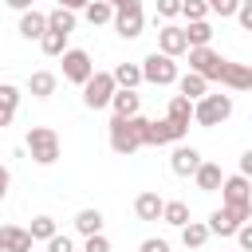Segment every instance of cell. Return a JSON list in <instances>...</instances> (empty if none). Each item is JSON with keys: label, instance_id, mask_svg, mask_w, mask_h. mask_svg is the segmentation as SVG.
<instances>
[{"label": "cell", "instance_id": "cell-1", "mask_svg": "<svg viewBox=\"0 0 252 252\" xmlns=\"http://www.w3.org/2000/svg\"><path fill=\"white\" fill-rule=\"evenodd\" d=\"M220 205H224L240 224L252 220V185H248L244 173H232V177L220 181Z\"/></svg>", "mask_w": 252, "mask_h": 252}, {"label": "cell", "instance_id": "cell-2", "mask_svg": "<svg viewBox=\"0 0 252 252\" xmlns=\"http://www.w3.org/2000/svg\"><path fill=\"white\" fill-rule=\"evenodd\" d=\"M142 126H146V118L142 114H134V118H110V150L114 154H122V158H130L134 150H142Z\"/></svg>", "mask_w": 252, "mask_h": 252}, {"label": "cell", "instance_id": "cell-3", "mask_svg": "<svg viewBox=\"0 0 252 252\" xmlns=\"http://www.w3.org/2000/svg\"><path fill=\"white\" fill-rule=\"evenodd\" d=\"M28 154H32L35 165H55L59 154H63L59 134H55L51 126H32V130H28Z\"/></svg>", "mask_w": 252, "mask_h": 252}, {"label": "cell", "instance_id": "cell-4", "mask_svg": "<svg viewBox=\"0 0 252 252\" xmlns=\"http://www.w3.org/2000/svg\"><path fill=\"white\" fill-rule=\"evenodd\" d=\"M110 8H114V16H110L114 32H118L122 39H138V35H142V28H146V12H142V0H114Z\"/></svg>", "mask_w": 252, "mask_h": 252}, {"label": "cell", "instance_id": "cell-5", "mask_svg": "<svg viewBox=\"0 0 252 252\" xmlns=\"http://www.w3.org/2000/svg\"><path fill=\"white\" fill-rule=\"evenodd\" d=\"M232 114V94H201L193 102V122L197 126H220Z\"/></svg>", "mask_w": 252, "mask_h": 252}, {"label": "cell", "instance_id": "cell-6", "mask_svg": "<svg viewBox=\"0 0 252 252\" xmlns=\"http://www.w3.org/2000/svg\"><path fill=\"white\" fill-rule=\"evenodd\" d=\"M138 71H142V83H154V87L177 83V63H173L169 55H161V51H150V55L138 63Z\"/></svg>", "mask_w": 252, "mask_h": 252}, {"label": "cell", "instance_id": "cell-7", "mask_svg": "<svg viewBox=\"0 0 252 252\" xmlns=\"http://www.w3.org/2000/svg\"><path fill=\"white\" fill-rule=\"evenodd\" d=\"M185 55H189V71H193V75H201L205 83H217V79H220L224 55H217L209 43H205V47H185Z\"/></svg>", "mask_w": 252, "mask_h": 252}, {"label": "cell", "instance_id": "cell-8", "mask_svg": "<svg viewBox=\"0 0 252 252\" xmlns=\"http://www.w3.org/2000/svg\"><path fill=\"white\" fill-rule=\"evenodd\" d=\"M114 91H118V87H114L110 71H91V79L83 83V106H87V110H102Z\"/></svg>", "mask_w": 252, "mask_h": 252}, {"label": "cell", "instance_id": "cell-9", "mask_svg": "<svg viewBox=\"0 0 252 252\" xmlns=\"http://www.w3.org/2000/svg\"><path fill=\"white\" fill-rule=\"evenodd\" d=\"M91 71H94L91 51H83V47H67V51H63V79H67V83L83 87V83L91 79Z\"/></svg>", "mask_w": 252, "mask_h": 252}, {"label": "cell", "instance_id": "cell-10", "mask_svg": "<svg viewBox=\"0 0 252 252\" xmlns=\"http://www.w3.org/2000/svg\"><path fill=\"white\" fill-rule=\"evenodd\" d=\"M217 83H224L228 91H248V87H252V67H248V63H232V59H224Z\"/></svg>", "mask_w": 252, "mask_h": 252}, {"label": "cell", "instance_id": "cell-11", "mask_svg": "<svg viewBox=\"0 0 252 252\" xmlns=\"http://www.w3.org/2000/svg\"><path fill=\"white\" fill-rule=\"evenodd\" d=\"M185 32L177 28V24H165L161 32H158V51L161 55H169V59H177V55H185Z\"/></svg>", "mask_w": 252, "mask_h": 252}, {"label": "cell", "instance_id": "cell-12", "mask_svg": "<svg viewBox=\"0 0 252 252\" xmlns=\"http://www.w3.org/2000/svg\"><path fill=\"white\" fill-rule=\"evenodd\" d=\"M32 236L20 224H0V252H32Z\"/></svg>", "mask_w": 252, "mask_h": 252}, {"label": "cell", "instance_id": "cell-13", "mask_svg": "<svg viewBox=\"0 0 252 252\" xmlns=\"http://www.w3.org/2000/svg\"><path fill=\"white\" fill-rule=\"evenodd\" d=\"M197 165H201V150H197V146H177L173 158H169V169H173L177 177H193Z\"/></svg>", "mask_w": 252, "mask_h": 252}, {"label": "cell", "instance_id": "cell-14", "mask_svg": "<svg viewBox=\"0 0 252 252\" xmlns=\"http://www.w3.org/2000/svg\"><path fill=\"white\" fill-rule=\"evenodd\" d=\"M106 106H110L118 118H134V114L142 110V94H138V91H122V87H118V91L110 94V102H106Z\"/></svg>", "mask_w": 252, "mask_h": 252}, {"label": "cell", "instance_id": "cell-15", "mask_svg": "<svg viewBox=\"0 0 252 252\" xmlns=\"http://www.w3.org/2000/svg\"><path fill=\"white\" fill-rule=\"evenodd\" d=\"M165 118H169L177 130H185V134H189V122H193V102H189L185 94H173V98H169V106H165Z\"/></svg>", "mask_w": 252, "mask_h": 252}, {"label": "cell", "instance_id": "cell-16", "mask_svg": "<svg viewBox=\"0 0 252 252\" xmlns=\"http://www.w3.org/2000/svg\"><path fill=\"white\" fill-rule=\"evenodd\" d=\"M193 181H197V189H201V193H217V189H220V181H224V173H220V165H217V161H201V165L193 169Z\"/></svg>", "mask_w": 252, "mask_h": 252}, {"label": "cell", "instance_id": "cell-17", "mask_svg": "<svg viewBox=\"0 0 252 252\" xmlns=\"http://www.w3.org/2000/svg\"><path fill=\"white\" fill-rule=\"evenodd\" d=\"M161 205H165V201H161L154 189H146V193L134 197V217H138V220H161Z\"/></svg>", "mask_w": 252, "mask_h": 252}, {"label": "cell", "instance_id": "cell-18", "mask_svg": "<svg viewBox=\"0 0 252 252\" xmlns=\"http://www.w3.org/2000/svg\"><path fill=\"white\" fill-rule=\"evenodd\" d=\"M55 87H59V79H55L51 71H32V75H28V94H32V98H51Z\"/></svg>", "mask_w": 252, "mask_h": 252}, {"label": "cell", "instance_id": "cell-19", "mask_svg": "<svg viewBox=\"0 0 252 252\" xmlns=\"http://www.w3.org/2000/svg\"><path fill=\"white\" fill-rule=\"evenodd\" d=\"M16 106H20V87H12V83H0V130H4V126H12V118H16Z\"/></svg>", "mask_w": 252, "mask_h": 252}, {"label": "cell", "instance_id": "cell-20", "mask_svg": "<svg viewBox=\"0 0 252 252\" xmlns=\"http://www.w3.org/2000/svg\"><path fill=\"white\" fill-rule=\"evenodd\" d=\"M43 32H47V16H43V12H35V8L20 12V35H24V39H39Z\"/></svg>", "mask_w": 252, "mask_h": 252}, {"label": "cell", "instance_id": "cell-21", "mask_svg": "<svg viewBox=\"0 0 252 252\" xmlns=\"http://www.w3.org/2000/svg\"><path fill=\"white\" fill-rule=\"evenodd\" d=\"M236 224H240V220L220 205L217 213H209V224H205V228H209V236H232V232H236Z\"/></svg>", "mask_w": 252, "mask_h": 252}, {"label": "cell", "instance_id": "cell-22", "mask_svg": "<svg viewBox=\"0 0 252 252\" xmlns=\"http://www.w3.org/2000/svg\"><path fill=\"white\" fill-rule=\"evenodd\" d=\"M181 32H185V43L189 47H205L213 39V24L209 20H189V28H181Z\"/></svg>", "mask_w": 252, "mask_h": 252}, {"label": "cell", "instance_id": "cell-23", "mask_svg": "<svg viewBox=\"0 0 252 252\" xmlns=\"http://www.w3.org/2000/svg\"><path fill=\"white\" fill-rule=\"evenodd\" d=\"M110 79H114V87H122V91H134V87L142 83V71H138V63H118V67L110 71Z\"/></svg>", "mask_w": 252, "mask_h": 252}, {"label": "cell", "instance_id": "cell-24", "mask_svg": "<svg viewBox=\"0 0 252 252\" xmlns=\"http://www.w3.org/2000/svg\"><path fill=\"white\" fill-rule=\"evenodd\" d=\"M177 91H181L189 102H197L201 94H209V83H205L201 75H193V71H189V75H177Z\"/></svg>", "mask_w": 252, "mask_h": 252}, {"label": "cell", "instance_id": "cell-25", "mask_svg": "<svg viewBox=\"0 0 252 252\" xmlns=\"http://www.w3.org/2000/svg\"><path fill=\"white\" fill-rule=\"evenodd\" d=\"M83 16H87V24H91V28H98V24H110V16H114V8H110L106 0H87V8H83Z\"/></svg>", "mask_w": 252, "mask_h": 252}, {"label": "cell", "instance_id": "cell-26", "mask_svg": "<svg viewBox=\"0 0 252 252\" xmlns=\"http://www.w3.org/2000/svg\"><path fill=\"white\" fill-rule=\"evenodd\" d=\"M43 16H47V28H51V32H67V35L75 32V12H67V8H59V4H55V8H51V12H43Z\"/></svg>", "mask_w": 252, "mask_h": 252}, {"label": "cell", "instance_id": "cell-27", "mask_svg": "<svg viewBox=\"0 0 252 252\" xmlns=\"http://www.w3.org/2000/svg\"><path fill=\"white\" fill-rule=\"evenodd\" d=\"M75 228H79L83 236L102 232V213H98V209H79V213H75Z\"/></svg>", "mask_w": 252, "mask_h": 252}, {"label": "cell", "instance_id": "cell-28", "mask_svg": "<svg viewBox=\"0 0 252 252\" xmlns=\"http://www.w3.org/2000/svg\"><path fill=\"white\" fill-rule=\"evenodd\" d=\"M205 240H209V228H205L201 220H185V224H181V244H185V248H201Z\"/></svg>", "mask_w": 252, "mask_h": 252}, {"label": "cell", "instance_id": "cell-29", "mask_svg": "<svg viewBox=\"0 0 252 252\" xmlns=\"http://www.w3.org/2000/svg\"><path fill=\"white\" fill-rule=\"evenodd\" d=\"M161 220L173 224V228H181V224L189 220V205H185V201H165V205H161Z\"/></svg>", "mask_w": 252, "mask_h": 252}, {"label": "cell", "instance_id": "cell-30", "mask_svg": "<svg viewBox=\"0 0 252 252\" xmlns=\"http://www.w3.org/2000/svg\"><path fill=\"white\" fill-rule=\"evenodd\" d=\"M39 47H43V55H63L67 51V32H43L39 35Z\"/></svg>", "mask_w": 252, "mask_h": 252}, {"label": "cell", "instance_id": "cell-31", "mask_svg": "<svg viewBox=\"0 0 252 252\" xmlns=\"http://www.w3.org/2000/svg\"><path fill=\"white\" fill-rule=\"evenodd\" d=\"M55 232H59V228H55V217H47V213H43V217H35V220H32V228H28V236H32V240H47V236H55Z\"/></svg>", "mask_w": 252, "mask_h": 252}, {"label": "cell", "instance_id": "cell-32", "mask_svg": "<svg viewBox=\"0 0 252 252\" xmlns=\"http://www.w3.org/2000/svg\"><path fill=\"white\" fill-rule=\"evenodd\" d=\"M177 16H185V20H205L209 8H205V0H181V12H177Z\"/></svg>", "mask_w": 252, "mask_h": 252}, {"label": "cell", "instance_id": "cell-33", "mask_svg": "<svg viewBox=\"0 0 252 252\" xmlns=\"http://www.w3.org/2000/svg\"><path fill=\"white\" fill-rule=\"evenodd\" d=\"M236 244H240V252H252V220H244V224H236Z\"/></svg>", "mask_w": 252, "mask_h": 252}, {"label": "cell", "instance_id": "cell-34", "mask_svg": "<svg viewBox=\"0 0 252 252\" xmlns=\"http://www.w3.org/2000/svg\"><path fill=\"white\" fill-rule=\"evenodd\" d=\"M43 244H47V252H75V244H71V236H63V232H55V236H47Z\"/></svg>", "mask_w": 252, "mask_h": 252}, {"label": "cell", "instance_id": "cell-35", "mask_svg": "<svg viewBox=\"0 0 252 252\" xmlns=\"http://www.w3.org/2000/svg\"><path fill=\"white\" fill-rule=\"evenodd\" d=\"M83 252H110V240H106L102 232H91L87 244H83Z\"/></svg>", "mask_w": 252, "mask_h": 252}, {"label": "cell", "instance_id": "cell-36", "mask_svg": "<svg viewBox=\"0 0 252 252\" xmlns=\"http://www.w3.org/2000/svg\"><path fill=\"white\" fill-rule=\"evenodd\" d=\"M205 8L217 12V16H232L236 12V0H205Z\"/></svg>", "mask_w": 252, "mask_h": 252}, {"label": "cell", "instance_id": "cell-37", "mask_svg": "<svg viewBox=\"0 0 252 252\" xmlns=\"http://www.w3.org/2000/svg\"><path fill=\"white\" fill-rule=\"evenodd\" d=\"M177 12H181V0H158V16L161 20H173Z\"/></svg>", "mask_w": 252, "mask_h": 252}, {"label": "cell", "instance_id": "cell-38", "mask_svg": "<svg viewBox=\"0 0 252 252\" xmlns=\"http://www.w3.org/2000/svg\"><path fill=\"white\" fill-rule=\"evenodd\" d=\"M138 252H169V240L150 236V240H142V244H138Z\"/></svg>", "mask_w": 252, "mask_h": 252}, {"label": "cell", "instance_id": "cell-39", "mask_svg": "<svg viewBox=\"0 0 252 252\" xmlns=\"http://www.w3.org/2000/svg\"><path fill=\"white\" fill-rule=\"evenodd\" d=\"M236 20H240V28H252V4H236V12H232Z\"/></svg>", "mask_w": 252, "mask_h": 252}, {"label": "cell", "instance_id": "cell-40", "mask_svg": "<svg viewBox=\"0 0 252 252\" xmlns=\"http://www.w3.org/2000/svg\"><path fill=\"white\" fill-rule=\"evenodd\" d=\"M8 185H12V173H8V165H0V201L8 197Z\"/></svg>", "mask_w": 252, "mask_h": 252}, {"label": "cell", "instance_id": "cell-41", "mask_svg": "<svg viewBox=\"0 0 252 252\" xmlns=\"http://www.w3.org/2000/svg\"><path fill=\"white\" fill-rule=\"evenodd\" d=\"M240 173H244V177L252 173V150H244V154H240Z\"/></svg>", "mask_w": 252, "mask_h": 252}, {"label": "cell", "instance_id": "cell-42", "mask_svg": "<svg viewBox=\"0 0 252 252\" xmlns=\"http://www.w3.org/2000/svg\"><path fill=\"white\" fill-rule=\"evenodd\" d=\"M59 8H67V12H83L87 0H59Z\"/></svg>", "mask_w": 252, "mask_h": 252}, {"label": "cell", "instance_id": "cell-43", "mask_svg": "<svg viewBox=\"0 0 252 252\" xmlns=\"http://www.w3.org/2000/svg\"><path fill=\"white\" fill-rule=\"evenodd\" d=\"M4 4H8V8H16V12H28V8H32V0H4Z\"/></svg>", "mask_w": 252, "mask_h": 252}, {"label": "cell", "instance_id": "cell-44", "mask_svg": "<svg viewBox=\"0 0 252 252\" xmlns=\"http://www.w3.org/2000/svg\"><path fill=\"white\" fill-rule=\"evenodd\" d=\"M106 4H114V0H106Z\"/></svg>", "mask_w": 252, "mask_h": 252}, {"label": "cell", "instance_id": "cell-45", "mask_svg": "<svg viewBox=\"0 0 252 252\" xmlns=\"http://www.w3.org/2000/svg\"><path fill=\"white\" fill-rule=\"evenodd\" d=\"M236 252H240V248H236Z\"/></svg>", "mask_w": 252, "mask_h": 252}]
</instances>
